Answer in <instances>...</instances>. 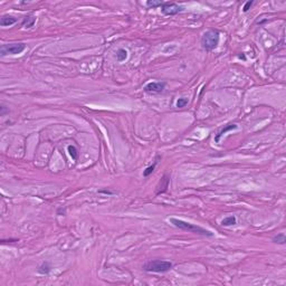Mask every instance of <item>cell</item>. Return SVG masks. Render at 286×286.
<instances>
[{"instance_id": "e0dca14e", "label": "cell", "mask_w": 286, "mask_h": 286, "mask_svg": "<svg viewBox=\"0 0 286 286\" xmlns=\"http://www.w3.org/2000/svg\"><path fill=\"white\" fill-rule=\"evenodd\" d=\"M49 271H50V267L47 265V263L44 264V265L40 266V268H39V273H41V274H48Z\"/></svg>"}, {"instance_id": "9a60e30c", "label": "cell", "mask_w": 286, "mask_h": 286, "mask_svg": "<svg viewBox=\"0 0 286 286\" xmlns=\"http://www.w3.org/2000/svg\"><path fill=\"white\" fill-rule=\"evenodd\" d=\"M163 5V3L162 1H148L146 3V6L148 7H150V8H156V7H161V6Z\"/></svg>"}, {"instance_id": "3957f363", "label": "cell", "mask_w": 286, "mask_h": 286, "mask_svg": "<svg viewBox=\"0 0 286 286\" xmlns=\"http://www.w3.org/2000/svg\"><path fill=\"white\" fill-rule=\"evenodd\" d=\"M144 271L151 272V273H166L172 268V263L161 259H154L144 265Z\"/></svg>"}, {"instance_id": "30bf717a", "label": "cell", "mask_w": 286, "mask_h": 286, "mask_svg": "<svg viewBox=\"0 0 286 286\" xmlns=\"http://www.w3.org/2000/svg\"><path fill=\"white\" fill-rule=\"evenodd\" d=\"M126 58H128V51L123 48L119 49L118 53H116V59H118L119 61H123Z\"/></svg>"}, {"instance_id": "52a82bcc", "label": "cell", "mask_w": 286, "mask_h": 286, "mask_svg": "<svg viewBox=\"0 0 286 286\" xmlns=\"http://www.w3.org/2000/svg\"><path fill=\"white\" fill-rule=\"evenodd\" d=\"M16 21H17V19H16L15 17H13V16L5 15V16H3V17H1V19H0V25L3 26V27H7V26L13 25Z\"/></svg>"}, {"instance_id": "ba28073f", "label": "cell", "mask_w": 286, "mask_h": 286, "mask_svg": "<svg viewBox=\"0 0 286 286\" xmlns=\"http://www.w3.org/2000/svg\"><path fill=\"white\" fill-rule=\"evenodd\" d=\"M235 129H237V125H236V124H228L225 129H222V130L220 131L219 133H218L217 135H216V138H214V141L218 143V142H219V140H220V138H221V136L224 135L226 132H228V131H230V130H235Z\"/></svg>"}, {"instance_id": "6da1fadb", "label": "cell", "mask_w": 286, "mask_h": 286, "mask_svg": "<svg viewBox=\"0 0 286 286\" xmlns=\"http://www.w3.org/2000/svg\"><path fill=\"white\" fill-rule=\"evenodd\" d=\"M170 222H171L173 226H176L177 228H179V229H181V230L193 232V234H197V235L207 236V237H212V236H214V234H212L210 230L204 229V228L200 227V226L193 225V224H190V222H187V221H184V220L177 219V218H171V219H170Z\"/></svg>"}, {"instance_id": "2e32d148", "label": "cell", "mask_w": 286, "mask_h": 286, "mask_svg": "<svg viewBox=\"0 0 286 286\" xmlns=\"http://www.w3.org/2000/svg\"><path fill=\"white\" fill-rule=\"evenodd\" d=\"M187 104H188V98H184V97H182V98H179V100L177 101V107H179V109L184 107Z\"/></svg>"}, {"instance_id": "7c38bea8", "label": "cell", "mask_w": 286, "mask_h": 286, "mask_svg": "<svg viewBox=\"0 0 286 286\" xmlns=\"http://www.w3.org/2000/svg\"><path fill=\"white\" fill-rule=\"evenodd\" d=\"M273 241L276 244H281V245H284L286 243V238L284 234H278L277 236H274L273 237Z\"/></svg>"}, {"instance_id": "ac0fdd59", "label": "cell", "mask_w": 286, "mask_h": 286, "mask_svg": "<svg viewBox=\"0 0 286 286\" xmlns=\"http://www.w3.org/2000/svg\"><path fill=\"white\" fill-rule=\"evenodd\" d=\"M253 1H247V3H245V6H244V8H243V10H244V13H247L248 10L250 9V7L253 6Z\"/></svg>"}, {"instance_id": "5bb4252c", "label": "cell", "mask_w": 286, "mask_h": 286, "mask_svg": "<svg viewBox=\"0 0 286 286\" xmlns=\"http://www.w3.org/2000/svg\"><path fill=\"white\" fill-rule=\"evenodd\" d=\"M156 162H154V163L152 164V166H151V167H148V168H146V170H144V171H143V176H144V177H148V176H150V174L154 171V168H156Z\"/></svg>"}, {"instance_id": "4fadbf2b", "label": "cell", "mask_w": 286, "mask_h": 286, "mask_svg": "<svg viewBox=\"0 0 286 286\" xmlns=\"http://www.w3.org/2000/svg\"><path fill=\"white\" fill-rule=\"evenodd\" d=\"M68 153H69V156H72V159L77 160V158H78V151H77V149L75 148L74 146H68Z\"/></svg>"}, {"instance_id": "8fae6325", "label": "cell", "mask_w": 286, "mask_h": 286, "mask_svg": "<svg viewBox=\"0 0 286 286\" xmlns=\"http://www.w3.org/2000/svg\"><path fill=\"white\" fill-rule=\"evenodd\" d=\"M236 224V217L235 216H229V217H226L225 219L221 221L222 226H231Z\"/></svg>"}, {"instance_id": "5b68a950", "label": "cell", "mask_w": 286, "mask_h": 286, "mask_svg": "<svg viewBox=\"0 0 286 286\" xmlns=\"http://www.w3.org/2000/svg\"><path fill=\"white\" fill-rule=\"evenodd\" d=\"M161 11L166 16H174L182 11V7L174 3H163L161 6Z\"/></svg>"}, {"instance_id": "277c9868", "label": "cell", "mask_w": 286, "mask_h": 286, "mask_svg": "<svg viewBox=\"0 0 286 286\" xmlns=\"http://www.w3.org/2000/svg\"><path fill=\"white\" fill-rule=\"evenodd\" d=\"M26 49L25 43H16V44H5L0 47V55H18L21 54Z\"/></svg>"}, {"instance_id": "8992f818", "label": "cell", "mask_w": 286, "mask_h": 286, "mask_svg": "<svg viewBox=\"0 0 286 286\" xmlns=\"http://www.w3.org/2000/svg\"><path fill=\"white\" fill-rule=\"evenodd\" d=\"M166 87L164 82H151L144 86V91L148 93H161Z\"/></svg>"}, {"instance_id": "9c48e42d", "label": "cell", "mask_w": 286, "mask_h": 286, "mask_svg": "<svg viewBox=\"0 0 286 286\" xmlns=\"http://www.w3.org/2000/svg\"><path fill=\"white\" fill-rule=\"evenodd\" d=\"M35 21H36V18L34 17L33 15H29V16H27V17H25V19L23 20V25L25 26L26 28H30V27L34 26Z\"/></svg>"}, {"instance_id": "7a4b0ae2", "label": "cell", "mask_w": 286, "mask_h": 286, "mask_svg": "<svg viewBox=\"0 0 286 286\" xmlns=\"http://www.w3.org/2000/svg\"><path fill=\"white\" fill-rule=\"evenodd\" d=\"M219 37H220V35H219V31L218 30L211 29V30L206 31L201 38L202 47L208 51L214 49L218 46V44H219Z\"/></svg>"}]
</instances>
